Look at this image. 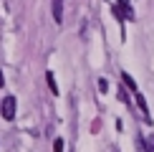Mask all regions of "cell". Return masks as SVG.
Instances as JSON below:
<instances>
[{
    "mask_svg": "<svg viewBox=\"0 0 154 152\" xmlns=\"http://www.w3.org/2000/svg\"><path fill=\"white\" fill-rule=\"evenodd\" d=\"M53 21L56 23L63 21V0H53Z\"/></svg>",
    "mask_w": 154,
    "mask_h": 152,
    "instance_id": "3",
    "label": "cell"
},
{
    "mask_svg": "<svg viewBox=\"0 0 154 152\" xmlns=\"http://www.w3.org/2000/svg\"><path fill=\"white\" fill-rule=\"evenodd\" d=\"M121 81H124V86H126V89H131V91H137V84H134V79H131V76L126 74V71L121 74Z\"/></svg>",
    "mask_w": 154,
    "mask_h": 152,
    "instance_id": "4",
    "label": "cell"
},
{
    "mask_svg": "<svg viewBox=\"0 0 154 152\" xmlns=\"http://www.w3.org/2000/svg\"><path fill=\"white\" fill-rule=\"evenodd\" d=\"M137 101H139V106H142V109L146 112V101H144V97H142V94H137Z\"/></svg>",
    "mask_w": 154,
    "mask_h": 152,
    "instance_id": "8",
    "label": "cell"
},
{
    "mask_svg": "<svg viewBox=\"0 0 154 152\" xmlns=\"http://www.w3.org/2000/svg\"><path fill=\"white\" fill-rule=\"evenodd\" d=\"M99 91H109V81L106 79H99Z\"/></svg>",
    "mask_w": 154,
    "mask_h": 152,
    "instance_id": "7",
    "label": "cell"
},
{
    "mask_svg": "<svg viewBox=\"0 0 154 152\" xmlns=\"http://www.w3.org/2000/svg\"><path fill=\"white\" fill-rule=\"evenodd\" d=\"M146 152H154V137H149V142H146Z\"/></svg>",
    "mask_w": 154,
    "mask_h": 152,
    "instance_id": "9",
    "label": "cell"
},
{
    "mask_svg": "<svg viewBox=\"0 0 154 152\" xmlns=\"http://www.w3.org/2000/svg\"><path fill=\"white\" fill-rule=\"evenodd\" d=\"M5 84V76H3V71H0V86H3Z\"/></svg>",
    "mask_w": 154,
    "mask_h": 152,
    "instance_id": "10",
    "label": "cell"
},
{
    "mask_svg": "<svg viewBox=\"0 0 154 152\" xmlns=\"http://www.w3.org/2000/svg\"><path fill=\"white\" fill-rule=\"evenodd\" d=\"M114 13H116V18L121 23L126 21V18H134V13H131V5H129V0H116V5H114Z\"/></svg>",
    "mask_w": 154,
    "mask_h": 152,
    "instance_id": "2",
    "label": "cell"
},
{
    "mask_svg": "<svg viewBox=\"0 0 154 152\" xmlns=\"http://www.w3.org/2000/svg\"><path fill=\"white\" fill-rule=\"evenodd\" d=\"M53 152H63V139H53Z\"/></svg>",
    "mask_w": 154,
    "mask_h": 152,
    "instance_id": "6",
    "label": "cell"
},
{
    "mask_svg": "<svg viewBox=\"0 0 154 152\" xmlns=\"http://www.w3.org/2000/svg\"><path fill=\"white\" fill-rule=\"evenodd\" d=\"M15 97H5L3 99V104H0V114H3V119L5 122H13L15 119Z\"/></svg>",
    "mask_w": 154,
    "mask_h": 152,
    "instance_id": "1",
    "label": "cell"
},
{
    "mask_svg": "<svg viewBox=\"0 0 154 152\" xmlns=\"http://www.w3.org/2000/svg\"><path fill=\"white\" fill-rule=\"evenodd\" d=\"M46 81H48V89H51V91H53V94H58V86H56V79H53V74H46Z\"/></svg>",
    "mask_w": 154,
    "mask_h": 152,
    "instance_id": "5",
    "label": "cell"
}]
</instances>
